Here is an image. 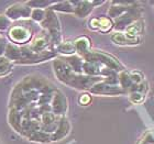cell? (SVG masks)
Here are the masks:
<instances>
[{"mask_svg":"<svg viewBox=\"0 0 154 144\" xmlns=\"http://www.w3.org/2000/svg\"><path fill=\"white\" fill-rule=\"evenodd\" d=\"M112 42H115L116 44L118 45H123V46H134V45L141 44L142 38H129L121 32H117L111 36Z\"/></svg>","mask_w":154,"mask_h":144,"instance_id":"6da1fadb","label":"cell"},{"mask_svg":"<svg viewBox=\"0 0 154 144\" xmlns=\"http://www.w3.org/2000/svg\"><path fill=\"white\" fill-rule=\"evenodd\" d=\"M144 32V20L140 19L135 20L134 22L125 30V34L129 38H142V34Z\"/></svg>","mask_w":154,"mask_h":144,"instance_id":"7a4b0ae2","label":"cell"},{"mask_svg":"<svg viewBox=\"0 0 154 144\" xmlns=\"http://www.w3.org/2000/svg\"><path fill=\"white\" fill-rule=\"evenodd\" d=\"M145 97H146V93H143L140 90H132L129 93V99L133 103H142L145 100Z\"/></svg>","mask_w":154,"mask_h":144,"instance_id":"3957f363","label":"cell"},{"mask_svg":"<svg viewBox=\"0 0 154 144\" xmlns=\"http://www.w3.org/2000/svg\"><path fill=\"white\" fill-rule=\"evenodd\" d=\"M89 40L87 38H79L75 43V48H77L79 53H88V48H89Z\"/></svg>","mask_w":154,"mask_h":144,"instance_id":"277c9868","label":"cell"},{"mask_svg":"<svg viewBox=\"0 0 154 144\" xmlns=\"http://www.w3.org/2000/svg\"><path fill=\"white\" fill-rule=\"evenodd\" d=\"M112 29V21L109 18H99V31L101 32H109Z\"/></svg>","mask_w":154,"mask_h":144,"instance_id":"5b68a950","label":"cell"},{"mask_svg":"<svg viewBox=\"0 0 154 144\" xmlns=\"http://www.w3.org/2000/svg\"><path fill=\"white\" fill-rule=\"evenodd\" d=\"M129 76L131 78V81L133 85H140V84H142L145 80L144 75L139 71L130 72V73H129Z\"/></svg>","mask_w":154,"mask_h":144,"instance_id":"8992f818","label":"cell"},{"mask_svg":"<svg viewBox=\"0 0 154 144\" xmlns=\"http://www.w3.org/2000/svg\"><path fill=\"white\" fill-rule=\"evenodd\" d=\"M138 144H154V130H149L142 135Z\"/></svg>","mask_w":154,"mask_h":144,"instance_id":"52a82bcc","label":"cell"},{"mask_svg":"<svg viewBox=\"0 0 154 144\" xmlns=\"http://www.w3.org/2000/svg\"><path fill=\"white\" fill-rule=\"evenodd\" d=\"M63 53H74L75 52V45L72 43H64L61 47Z\"/></svg>","mask_w":154,"mask_h":144,"instance_id":"ba28073f","label":"cell"},{"mask_svg":"<svg viewBox=\"0 0 154 144\" xmlns=\"http://www.w3.org/2000/svg\"><path fill=\"white\" fill-rule=\"evenodd\" d=\"M90 100H91V98H90L89 95H83L79 98V103L82 105H84V106H86V105H88L90 103Z\"/></svg>","mask_w":154,"mask_h":144,"instance_id":"9c48e42d","label":"cell"},{"mask_svg":"<svg viewBox=\"0 0 154 144\" xmlns=\"http://www.w3.org/2000/svg\"><path fill=\"white\" fill-rule=\"evenodd\" d=\"M153 5H154V2H153Z\"/></svg>","mask_w":154,"mask_h":144,"instance_id":"30bf717a","label":"cell"}]
</instances>
